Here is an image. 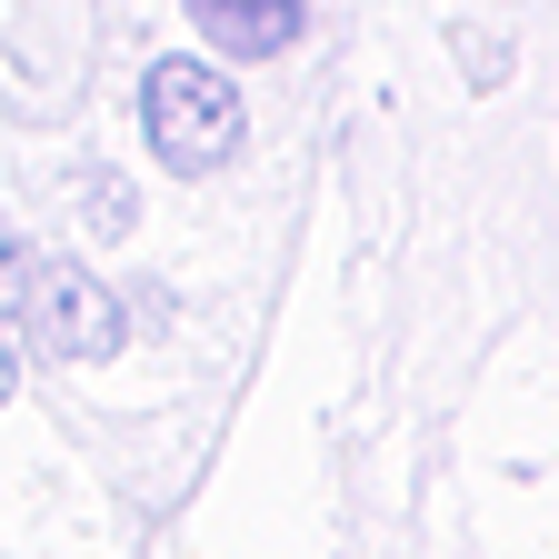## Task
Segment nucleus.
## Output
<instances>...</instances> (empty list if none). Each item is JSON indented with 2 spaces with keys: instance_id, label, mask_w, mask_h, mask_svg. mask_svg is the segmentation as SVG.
Returning a JSON list of instances; mask_svg holds the SVG:
<instances>
[{
  "instance_id": "1",
  "label": "nucleus",
  "mask_w": 559,
  "mask_h": 559,
  "mask_svg": "<svg viewBox=\"0 0 559 559\" xmlns=\"http://www.w3.org/2000/svg\"><path fill=\"white\" fill-rule=\"evenodd\" d=\"M140 120H151V140H160L170 170H210L240 140V100H230V81L210 60H160L151 91H140Z\"/></svg>"
},
{
  "instance_id": "2",
  "label": "nucleus",
  "mask_w": 559,
  "mask_h": 559,
  "mask_svg": "<svg viewBox=\"0 0 559 559\" xmlns=\"http://www.w3.org/2000/svg\"><path fill=\"white\" fill-rule=\"evenodd\" d=\"M21 320H31V340L50 349V360H100V349L120 340L110 300L91 290L81 270H31V300H21Z\"/></svg>"
},
{
  "instance_id": "3",
  "label": "nucleus",
  "mask_w": 559,
  "mask_h": 559,
  "mask_svg": "<svg viewBox=\"0 0 559 559\" xmlns=\"http://www.w3.org/2000/svg\"><path fill=\"white\" fill-rule=\"evenodd\" d=\"M190 21L221 40V50L260 60V50H290L300 40V0H190Z\"/></svg>"
},
{
  "instance_id": "4",
  "label": "nucleus",
  "mask_w": 559,
  "mask_h": 559,
  "mask_svg": "<svg viewBox=\"0 0 559 559\" xmlns=\"http://www.w3.org/2000/svg\"><path fill=\"white\" fill-rule=\"evenodd\" d=\"M31 300V260H21V240L0 230V310H21Z\"/></svg>"
},
{
  "instance_id": "5",
  "label": "nucleus",
  "mask_w": 559,
  "mask_h": 559,
  "mask_svg": "<svg viewBox=\"0 0 559 559\" xmlns=\"http://www.w3.org/2000/svg\"><path fill=\"white\" fill-rule=\"evenodd\" d=\"M0 390H11V349H0Z\"/></svg>"
}]
</instances>
